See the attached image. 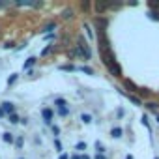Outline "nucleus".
Masks as SVG:
<instances>
[{"instance_id":"f257e3e1","label":"nucleus","mask_w":159,"mask_h":159,"mask_svg":"<svg viewBox=\"0 0 159 159\" xmlns=\"http://www.w3.org/2000/svg\"><path fill=\"white\" fill-rule=\"evenodd\" d=\"M99 54H101V62H103V66L107 67V71H109L112 77L120 79V77H122V66L116 62L112 49H111V47H99Z\"/></svg>"},{"instance_id":"f03ea898","label":"nucleus","mask_w":159,"mask_h":159,"mask_svg":"<svg viewBox=\"0 0 159 159\" xmlns=\"http://www.w3.org/2000/svg\"><path fill=\"white\" fill-rule=\"evenodd\" d=\"M75 49H77V52H79V56H81V58H84V60H90V58H92V49H90L88 41H86L83 36H79Z\"/></svg>"},{"instance_id":"7ed1b4c3","label":"nucleus","mask_w":159,"mask_h":159,"mask_svg":"<svg viewBox=\"0 0 159 159\" xmlns=\"http://www.w3.org/2000/svg\"><path fill=\"white\" fill-rule=\"evenodd\" d=\"M124 88H125V90H124L125 94H137V92H139V86H137L133 81H129V79H124Z\"/></svg>"},{"instance_id":"20e7f679","label":"nucleus","mask_w":159,"mask_h":159,"mask_svg":"<svg viewBox=\"0 0 159 159\" xmlns=\"http://www.w3.org/2000/svg\"><path fill=\"white\" fill-rule=\"evenodd\" d=\"M41 118H43V122L47 124V125H51L52 124V118H54V112H52V109H41Z\"/></svg>"},{"instance_id":"39448f33","label":"nucleus","mask_w":159,"mask_h":159,"mask_svg":"<svg viewBox=\"0 0 159 159\" xmlns=\"http://www.w3.org/2000/svg\"><path fill=\"white\" fill-rule=\"evenodd\" d=\"M94 10H96L98 17H101V15L109 10V2H94Z\"/></svg>"},{"instance_id":"423d86ee","label":"nucleus","mask_w":159,"mask_h":159,"mask_svg":"<svg viewBox=\"0 0 159 159\" xmlns=\"http://www.w3.org/2000/svg\"><path fill=\"white\" fill-rule=\"evenodd\" d=\"M0 109H2V112L8 114V116H10V114H15V105H13L11 101H4L2 105H0Z\"/></svg>"},{"instance_id":"0eeeda50","label":"nucleus","mask_w":159,"mask_h":159,"mask_svg":"<svg viewBox=\"0 0 159 159\" xmlns=\"http://www.w3.org/2000/svg\"><path fill=\"white\" fill-rule=\"evenodd\" d=\"M118 92H120V94H124V96H125V98H127V99H129L131 103H135L137 107H139V105H142V101H140V98H139V96H133V94H125V92H124L122 88H120Z\"/></svg>"},{"instance_id":"6e6552de","label":"nucleus","mask_w":159,"mask_h":159,"mask_svg":"<svg viewBox=\"0 0 159 159\" xmlns=\"http://www.w3.org/2000/svg\"><path fill=\"white\" fill-rule=\"evenodd\" d=\"M62 19H64V21H69V19H73V10H71V8H66V10H62Z\"/></svg>"},{"instance_id":"1a4fd4ad","label":"nucleus","mask_w":159,"mask_h":159,"mask_svg":"<svg viewBox=\"0 0 159 159\" xmlns=\"http://www.w3.org/2000/svg\"><path fill=\"white\" fill-rule=\"evenodd\" d=\"M122 135H124V129H122V127H112V129H111V137H112V139H120Z\"/></svg>"},{"instance_id":"9d476101","label":"nucleus","mask_w":159,"mask_h":159,"mask_svg":"<svg viewBox=\"0 0 159 159\" xmlns=\"http://www.w3.org/2000/svg\"><path fill=\"white\" fill-rule=\"evenodd\" d=\"M36 62H38V58H36V56H30V58H26V62H25V66H23V67L28 71V69H30V67H32Z\"/></svg>"},{"instance_id":"9b49d317","label":"nucleus","mask_w":159,"mask_h":159,"mask_svg":"<svg viewBox=\"0 0 159 159\" xmlns=\"http://www.w3.org/2000/svg\"><path fill=\"white\" fill-rule=\"evenodd\" d=\"M144 107H146V109H148L152 114H157V103H153V101H148Z\"/></svg>"},{"instance_id":"f8f14e48","label":"nucleus","mask_w":159,"mask_h":159,"mask_svg":"<svg viewBox=\"0 0 159 159\" xmlns=\"http://www.w3.org/2000/svg\"><path fill=\"white\" fill-rule=\"evenodd\" d=\"M2 139H4V142H8V144H13V142H15V139H13V135H11L10 131L2 133Z\"/></svg>"},{"instance_id":"ddd939ff","label":"nucleus","mask_w":159,"mask_h":159,"mask_svg":"<svg viewBox=\"0 0 159 159\" xmlns=\"http://www.w3.org/2000/svg\"><path fill=\"white\" fill-rule=\"evenodd\" d=\"M81 120H83L84 124H92V122H94V116L88 114V112H83V114H81Z\"/></svg>"},{"instance_id":"4468645a","label":"nucleus","mask_w":159,"mask_h":159,"mask_svg":"<svg viewBox=\"0 0 159 159\" xmlns=\"http://www.w3.org/2000/svg\"><path fill=\"white\" fill-rule=\"evenodd\" d=\"M56 28V23L54 21H51V23H47L45 25V28H43V32H49V34H52V30Z\"/></svg>"},{"instance_id":"2eb2a0df","label":"nucleus","mask_w":159,"mask_h":159,"mask_svg":"<svg viewBox=\"0 0 159 159\" xmlns=\"http://www.w3.org/2000/svg\"><path fill=\"white\" fill-rule=\"evenodd\" d=\"M148 8H150V11H157V10H159V0H153V2H148Z\"/></svg>"},{"instance_id":"dca6fc26","label":"nucleus","mask_w":159,"mask_h":159,"mask_svg":"<svg viewBox=\"0 0 159 159\" xmlns=\"http://www.w3.org/2000/svg\"><path fill=\"white\" fill-rule=\"evenodd\" d=\"M84 30H86V36H88V39L92 41V39H94L96 36H94V32H92V28H90V25H88V23L84 25Z\"/></svg>"},{"instance_id":"f3484780","label":"nucleus","mask_w":159,"mask_h":159,"mask_svg":"<svg viewBox=\"0 0 159 159\" xmlns=\"http://www.w3.org/2000/svg\"><path fill=\"white\" fill-rule=\"evenodd\" d=\"M60 69H62V71H77V66H71V64H64V66H60Z\"/></svg>"},{"instance_id":"a211bd4d","label":"nucleus","mask_w":159,"mask_h":159,"mask_svg":"<svg viewBox=\"0 0 159 159\" xmlns=\"http://www.w3.org/2000/svg\"><path fill=\"white\" fill-rule=\"evenodd\" d=\"M10 124H13V125L21 124V118H19V114H10Z\"/></svg>"},{"instance_id":"6ab92c4d","label":"nucleus","mask_w":159,"mask_h":159,"mask_svg":"<svg viewBox=\"0 0 159 159\" xmlns=\"http://www.w3.org/2000/svg\"><path fill=\"white\" fill-rule=\"evenodd\" d=\"M13 144L17 146V150H23V146H25V139H23V137H17Z\"/></svg>"},{"instance_id":"aec40b11","label":"nucleus","mask_w":159,"mask_h":159,"mask_svg":"<svg viewBox=\"0 0 159 159\" xmlns=\"http://www.w3.org/2000/svg\"><path fill=\"white\" fill-rule=\"evenodd\" d=\"M17 79H19V73H11V75L8 77V86H11V84L17 81Z\"/></svg>"},{"instance_id":"412c9836","label":"nucleus","mask_w":159,"mask_h":159,"mask_svg":"<svg viewBox=\"0 0 159 159\" xmlns=\"http://www.w3.org/2000/svg\"><path fill=\"white\" fill-rule=\"evenodd\" d=\"M77 71H84V73H88V75H94V69H92V67H88V66H81V67H77Z\"/></svg>"},{"instance_id":"4be33fe9","label":"nucleus","mask_w":159,"mask_h":159,"mask_svg":"<svg viewBox=\"0 0 159 159\" xmlns=\"http://www.w3.org/2000/svg\"><path fill=\"white\" fill-rule=\"evenodd\" d=\"M54 105H56V109H62V107H66L67 103H66V99H64V98H58V99L54 101Z\"/></svg>"},{"instance_id":"5701e85b","label":"nucleus","mask_w":159,"mask_h":159,"mask_svg":"<svg viewBox=\"0 0 159 159\" xmlns=\"http://www.w3.org/2000/svg\"><path fill=\"white\" fill-rule=\"evenodd\" d=\"M75 150H77V152H84V150H86V142H83V140L77 142V144H75Z\"/></svg>"},{"instance_id":"b1692460","label":"nucleus","mask_w":159,"mask_h":159,"mask_svg":"<svg viewBox=\"0 0 159 159\" xmlns=\"http://www.w3.org/2000/svg\"><path fill=\"white\" fill-rule=\"evenodd\" d=\"M51 52H52V45H47V47H43L41 56H47V54H51Z\"/></svg>"},{"instance_id":"393cba45","label":"nucleus","mask_w":159,"mask_h":159,"mask_svg":"<svg viewBox=\"0 0 159 159\" xmlns=\"http://www.w3.org/2000/svg\"><path fill=\"white\" fill-rule=\"evenodd\" d=\"M58 114L66 118V116H69V109H67V107H62V109H58Z\"/></svg>"},{"instance_id":"a878e982","label":"nucleus","mask_w":159,"mask_h":159,"mask_svg":"<svg viewBox=\"0 0 159 159\" xmlns=\"http://www.w3.org/2000/svg\"><path fill=\"white\" fill-rule=\"evenodd\" d=\"M90 6H92V4L88 2V0H84V2H81V10H83V11H88V10H90Z\"/></svg>"},{"instance_id":"bb28decb","label":"nucleus","mask_w":159,"mask_h":159,"mask_svg":"<svg viewBox=\"0 0 159 159\" xmlns=\"http://www.w3.org/2000/svg\"><path fill=\"white\" fill-rule=\"evenodd\" d=\"M137 96H142V98H148V96H150V92H148L146 88H139V92H137Z\"/></svg>"},{"instance_id":"cd10ccee","label":"nucleus","mask_w":159,"mask_h":159,"mask_svg":"<svg viewBox=\"0 0 159 159\" xmlns=\"http://www.w3.org/2000/svg\"><path fill=\"white\" fill-rule=\"evenodd\" d=\"M140 122H142V125H144V127H148V129L152 131V127H150V122H148V116H146V114L140 118Z\"/></svg>"},{"instance_id":"c85d7f7f","label":"nucleus","mask_w":159,"mask_h":159,"mask_svg":"<svg viewBox=\"0 0 159 159\" xmlns=\"http://www.w3.org/2000/svg\"><path fill=\"white\" fill-rule=\"evenodd\" d=\"M54 148L62 153V150H64V146H62V142H60V139H54Z\"/></svg>"},{"instance_id":"c756f323","label":"nucleus","mask_w":159,"mask_h":159,"mask_svg":"<svg viewBox=\"0 0 159 159\" xmlns=\"http://www.w3.org/2000/svg\"><path fill=\"white\" fill-rule=\"evenodd\" d=\"M96 148H98V153H101V155L107 152V150H105V146H103L101 142H96Z\"/></svg>"},{"instance_id":"7c9ffc66","label":"nucleus","mask_w":159,"mask_h":159,"mask_svg":"<svg viewBox=\"0 0 159 159\" xmlns=\"http://www.w3.org/2000/svg\"><path fill=\"white\" fill-rule=\"evenodd\" d=\"M148 17H150L152 21H159V11H150Z\"/></svg>"},{"instance_id":"2f4dec72","label":"nucleus","mask_w":159,"mask_h":159,"mask_svg":"<svg viewBox=\"0 0 159 159\" xmlns=\"http://www.w3.org/2000/svg\"><path fill=\"white\" fill-rule=\"evenodd\" d=\"M52 133H54L56 139H58V135H60V127H58V125H52Z\"/></svg>"},{"instance_id":"473e14b6","label":"nucleus","mask_w":159,"mask_h":159,"mask_svg":"<svg viewBox=\"0 0 159 159\" xmlns=\"http://www.w3.org/2000/svg\"><path fill=\"white\" fill-rule=\"evenodd\" d=\"M124 114H125V111H124V109H118V111H116V116H120V118H122Z\"/></svg>"},{"instance_id":"72a5a7b5","label":"nucleus","mask_w":159,"mask_h":159,"mask_svg":"<svg viewBox=\"0 0 159 159\" xmlns=\"http://www.w3.org/2000/svg\"><path fill=\"white\" fill-rule=\"evenodd\" d=\"M58 159H69V155H67V153H64V152H62V153H60V155H58Z\"/></svg>"},{"instance_id":"f704fd0d","label":"nucleus","mask_w":159,"mask_h":159,"mask_svg":"<svg viewBox=\"0 0 159 159\" xmlns=\"http://www.w3.org/2000/svg\"><path fill=\"white\" fill-rule=\"evenodd\" d=\"M4 47H6V49H13V47H15V43H11V41H10V43H6Z\"/></svg>"},{"instance_id":"c9c22d12","label":"nucleus","mask_w":159,"mask_h":159,"mask_svg":"<svg viewBox=\"0 0 159 159\" xmlns=\"http://www.w3.org/2000/svg\"><path fill=\"white\" fill-rule=\"evenodd\" d=\"M94 159H109V157H105V155H101V153H98V155H96Z\"/></svg>"},{"instance_id":"e433bc0d","label":"nucleus","mask_w":159,"mask_h":159,"mask_svg":"<svg viewBox=\"0 0 159 159\" xmlns=\"http://www.w3.org/2000/svg\"><path fill=\"white\" fill-rule=\"evenodd\" d=\"M69 159H81V155H77V153H75V155H69Z\"/></svg>"},{"instance_id":"4c0bfd02","label":"nucleus","mask_w":159,"mask_h":159,"mask_svg":"<svg viewBox=\"0 0 159 159\" xmlns=\"http://www.w3.org/2000/svg\"><path fill=\"white\" fill-rule=\"evenodd\" d=\"M2 118H6V114L2 112V109H0V120H2Z\"/></svg>"},{"instance_id":"58836bf2","label":"nucleus","mask_w":159,"mask_h":159,"mask_svg":"<svg viewBox=\"0 0 159 159\" xmlns=\"http://www.w3.org/2000/svg\"><path fill=\"white\" fill-rule=\"evenodd\" d=\"M8 6V2H0V8H6Z\"/></svg>"},{"instance_id":"ea45409f","label":"nucleus","mask_w":159,"mask_h":159,"mask_svg":"<svg viewBox=\"0 0 159 159\" xmlns=\"http://www.w3.org/2000/svg\"><path fill=\"white\" fill-rule=\"evenodd\" d=\"M81 159H92L90 155H81Z\"/></svg>"},{"instance_id":"a19ab883","label":"nucleus","mask_w":159,"mask_h":159,"mask_svg":"<svg viewBox=\"0 0 159 159\" xmlns=\"http://www.w3.org/2000/svg\"><path fill=\"white\" fill-rule=\"evenodd\" d=\"M125 159H133V155H131V153H127V155H125Z\"/></svg>"},{"instance_id":"79ce46f5","label":"nucleus","mask_w":159,"mask_h":159,"mask_svg":"<svg viewBox=\"0 0 159 159\" xmlns=\"http://www.w3.org/2000/svg\"><path fill=\"white\" fill-rule=\"evenodd\" d=\"M155 120H157V124H159V112H157V114H155Z\"/></svg>"},{"instance_id":"37998d69","label":"nucleus","mask_w":159,"mask_h":159,"mask_svg":"<svg viewBox=\"0 0 159 159\" xmlns=\"http://www.w3.org/2000/svg\"><path fill=\"white\" fill-rule=\"evenodd\" d=\"M153 159H159V157H153Z\"/></svg>"},{"instance_id":"c03bdc74","label":"nucleus","mask_w":159,"mask_h":159,"mask_svg":"<svg viewBox=\"0 0 159 159\" xmlns=\"http://www.w3.org/2000/svg\"><path fill=\"white\" fill-rule=\"evenodd\" d=\"M21 159H25V157H21Z\"/></svg>"}]
</instances>
